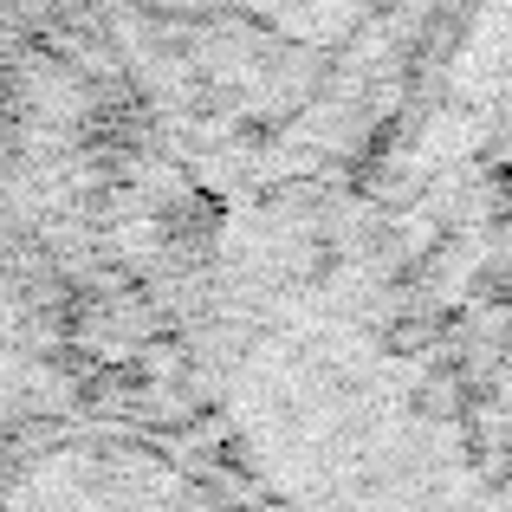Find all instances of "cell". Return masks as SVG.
<instances>
[{
    "instance_id": "1",
    "label": "cell",
    "mask_w": 512,
    "mask_h": 512,
    "mask_svg": "<svg viewBox=\"0 0 512 512\" xmlns=\"http://www.w3.org/2000/svg\"><path fill=\"white\" fill-rule=\"evenodd\" d=\"M234 402L292 512H512L409 370L338 312L273 318L240 350Z\"/></svg>"
},
{
    "instance_id": "2",
    "label": "cell",
    "mask_w": 512,
    "mask_h": 512,
    "mask_svg": "<svg viewBox=\"0 0 512 512\" xmlns=\"http://www.w3.org/2000/svg\"><path fill=\"white\" fill-rule=\"evenodd\" d=\"M0 512H214V506L195 480H182L156 454L85 441V448H59L33 461L0 500Z\"/></svg>"
}]
</instances>
